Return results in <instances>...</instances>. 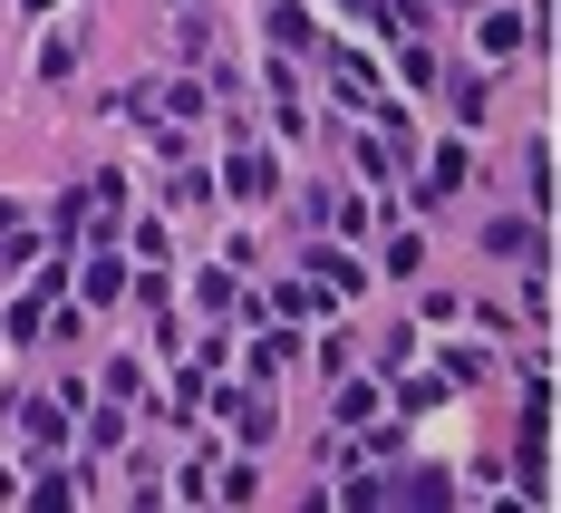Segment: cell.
I'll return each mask as SVG.
<instances>
[{"mask_svg":"<svg viewBox=\"0 0 561 513\" xmlns=\"http://www.w3.org/2000/svg\"><path fill=\"white\" fill-rule=\"evenodd\" d=\"M320 58H330L339 98H368V107H388V98H378V68H368V49H320Z\"/></svg>","mask_w":561,"mask_h":513,"instance_id":"1","label":"cell"},{"mask_svg":"<svg viewBox=\"0 0 561 513\" xmlns=\"http://www.w3.org/2000/svg\"><path fill=\"white\" fill-rule=\"evenodd\" d=\"M232 194H272V156L262 146H232Z\"/></svg>","mask_w":561,"mask_h":513,"instance_id":"2","label":"cell"},{"mask_svg":"<svg viewBox=\"0 0 561 513\" xmlns=\"http://www.w3.org/2000/svg\"><path fill=\"white\" fill-rule=\"evenodd\" d=\"M224 417H232V436H242V446H262V436H272V407H262V398H224Z\"/></svg>","mask_w":561,"mask_h":513,"instance_id":"3","label":"cell"},{"mask_svg":"<svg viewBox=\"0 0 561 513\" xmlns=\"http://www.w3.org/2000/svg\"><path fill=\"white\" fill-rule=\"evenodd\" d=\"M272 39H280V49H310V10H300V0H280V10H272Z\"/></svg>","mask_w":561,"mask_h":513,"instance_id":"4","label":"cell"},{"mask_svg":"<svg viewBox=\"0 0 561 513\" xmlns=\"http://www.w3.org/2000/svg\"><path fill=\"white\" fill-rule=\"evenodd\" d=\"M484 378H494V358H484V349H455V358H446V388H484Z\"/></svg>","mask_w":561,"mask_h":513,"instance_id":"5","label":"cell"},{"mask_svg":"<svg viewBox=\"0 0 561 513\" xmlns=\"http://www.w3.org/2000/svg\"><path fill=\"white\" fill-rule=\"evenodd\" d=\"M116 436H126V426H116V398L88 407V456H116Z\"/></svg>","mask_w":561,"mask_h":513,"instance_id":"6","label":"cell"},{"mask_svg":"<svg viewBox=\"0 0 561 513\" xmlns=\"http://www.w3.org/2000/svg\"><path fill=\"white\" fill-rule=\"evenodd\" d=\"M78 282H88V310H107V300H116V282H126V272H116V262H88Z\"/></svg>","mask_w":561,"mask_h":513,"instance_id":"7","label":"cell"},{"mask_svg":"<svg viewBox=\"0 0 561 513\" xmlns=\"http://www.w3.org/2000/svg\"><path fill=\"white\" fill-rule=\"evenodd\" d=\"M78 49H88V39H78V30H58L49 49H39V68H49V78H68V68H78Z\"/></svg>","mask_w":561,"mask_h":513,"instance_id":"8","label":"cell"},{"mask_svg":"<svg viewBox=\"0 0 561 513\" xmlns=\"http://www.w3.org/2000/svg\"><path fill=\"white\" fill-rule=\"evenodd\" d=\"M426 184H436V194H455V184H465V146H436V166H426Z\"/></svg>","mask_w":561,"mask_h":513,"instance_id":"9","label":"cell"},{"mask_svg":"<svg viewBox=\"0 0 561 513\" xmlns=\"http://www.w3.org/2000/svg\"><path fill=\"white\" fill-rule=\"evenodd\" d=\"M388 10V30H426V0H378Z\"/></svg>","mask_w":561,"mask_h":513,"instance_id":"10","label":"cell"},{"mask_svg":"<svg viewBox=\"0 0 561 513\" xmlns=\"http://www.w3.org/2000/svg\"><path fill=\"white\" fill-rule=\"evenodd\" d=\"M30 10H49V0H30Z\"/></svg>","mask_w":561,"mask_h":513,"instance_id":"11","label":"cell"}]
</instances>
